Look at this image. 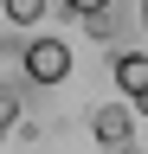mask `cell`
Instances as JSON below:
<instances>
[{
  "instance_id": "ba28073f",
  "label": "cell",
  "mask_w": 148,
  "mask_h": 154,
  "mask_svg": "<svg viewBox=\"0 0 148 154\" xmlns=\"http://www.w3.org/2000/svg\"><path fill=\"white\" fill-rule=\"evenodd\" d=\"M142 26H148V0H142Z\"/></svg>"
},
{
  "instance_id": "6da1fadb",
  "label": "cell",
  "mask_w": 148,
  "mask_h": 154,
  "mask_svg": "<svg viewBox=\"0 0 148 154\" xmlns=\"http://www.w3.org/2000/svg\"><path fill=\"white\" fill-rule=\"evenodd\" d=\"M26 71H32V84H65V77H71V45L52 38V32H39L26 45Z\"/></svg>"
},
{
  "instance_id": "8992f818",
  "label": "cell",
  "mask_w": 148,
  "mask_h": 154,
  "mask_svg": "<svg viewBox=\"0 0 148 154\" xmlns=\"http://www.w3.org/2000/svg\"><path fill=\"white\" fill-rule=\"evenodd\" d=\"M65 13L84 19V26H103V19H109V0H65Z\"/></svg>"
},
{
  "instance_id": "277c9868",
  "label": "cell",
  "mask_w": 148,
  "mask_h": 154,
  "mask_svg": "<svg viewBox=\"0 0 148 154\" xmlns=\"http://www.w3.org/2000/svg\"><path fill=\"white\" fill-rule=\"evenodd\" d=\"M20 84H32V71H26V45H20V38H0V96H13Z\"/></svg>"
},
{
  "instance_id": "7a4b0ae2",
  "label": "cell",
  "mask_w": 148,
  "mask_h": 154,
  "mask_svg": "<svg viewBox=\"0 0 148 154\" xmlns=\"http://www.w3.org/2000/svg\"><path fill=\"white\" fill-rule=\"evenodd\" d=\"M90 135H97L103 148H129V135H135V103H103V109H90Z\"/></svg>"
},
{
  "instance_id": "52a82bcc",
  "label": "cell",
  "mask_w": 148,
  "mask_h": 154,
  "mask_svg": "<svg viewBox=\"0 0 148 154\" xmlns=\"http://www.w3.org/2000/svg\"><path fill=\"white\" fill-rule=\"evenodd\" d=\"M7 122H13V96H0V135H7Z\"/></svg>"
},
{
  "instance_id": "3957f363",
  "label": "cell",
  "mask_w": 148,
  "mask_h": 154,
  "mask_svg": "<svg viewBox=\"0 0 148 154\" xmlns=\"http://www.w3.org/2000/svg\"><path fill=\"white\" fill-rule=\"evenodd\" d=\"M116 90H122V103L148 109V51H116Z\"/></svg>"
},
{
  "instance_id": "5b68a950",
  "label": "cell",
  "mask_w": 148,
  "mask_h": 154,
  "mask_svg": "<svg viewBox=\"0 0 148 154\" xmlns=\"http://www.w3.org/2000/svg\"><path fill=\"white\" fill-rule=\"evenodd\" d=\"M0 7H7V19H13V26H39L52 0H0Z\"/></svg>"
}]
</instances>
